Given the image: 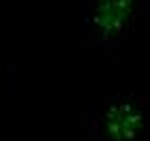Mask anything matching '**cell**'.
Segmentation results:
<instances>
[{"instance_id": "cell-1", "label": "cell", "mask_w": 150, "mask_h": 141, "mask_svg": "<svg viewBox=\"0 0 150 141\" xmlns=\"http://www.w3.org/2000/svg\"><path fill=\"white\" fill-rule=\"evenodd\" d=\"M94 141H148V103L139 94H107L92 111Z\"/></svg>"}, {"instance_id": "cell-2", "label": "cell", "mask_w": 150, "mask_h": 141, "mask_svg": "<svg viewBox=\"0 0 150 141\" xmlns=\"http://www.w3.org/2000/svg\"><path fill=\"white\" fill-rule=\"evenodd\" d=\"M148 0H84V28L101 47L114 49L133 34Z\"/></svg>"}]
</instances>
